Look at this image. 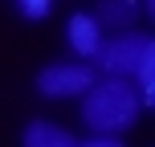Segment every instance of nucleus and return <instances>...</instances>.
<instances>
[{"instance_id":"f257e3e1","label":"nucleus","mask_w":155,"mask_h":147,"mask_svg":"<svg viewBox=\"0 0 155 147\" xmlns=\"http://www.w3.org/2000/svg\"><path fill=\"white\" fill-rule=\"evenodd\" d=\"M78 119L90 135H118L123 139L135 123L143 119V98L127 78H102L78 98Z\"/></svg>"},{"instance_id":"f03ea898","label":"nucleus","mask_w":155,"mask_h":147,"mask_svg":"<svg viewBox=\"0 0 155 147\" xmlns=\"http://www.w3.org/2000/svg\"><path fill=\"white\" fill-rule=\"evenodd\" d=\"M155 57V37L143 29H127V33H114V37L102 41V53L94 62V70L102 78H127L131 82L139 74V65H147Z\"/></svg>"},{"instance_id":"7ed1b4c3","label":"nucleus","mask_w":155,"mask_h":147,"mask_svg":"<svg viewBox=\"0 0 155 147\" xmlns=\"http://www.w3.org/2000/svg\"><path fill=\"white\" fill-rule=\"evenodd\" d=\"M98 82V70L90 62H78V57H61V62H45L33 78L37 94L45 102H78L90 86Z\"/></svg>"},{"instance_id":"20e7f679","label":"nucleus","mask_w":155,"mask_h":147,"mask_svg":"<svg viewBox=\"0 0 155 147\" xmlns=\"http://www.w3.org/2000/svg\"><path fill=\"white\" fill-rule=\"evenodd\" d=\"M102 41H106V33H102V25L94 21L90 8H74L70 16H65V49L78 57V62H98L102 53Z\"/></svg>"},{"instance_id":"39448f33","label":"nucleus","mask_w":155,"mask_h":147,"mask_svg":"<svg viewBox=\"0 0 155 147\" xmlns=\"http://www.w3.org/2000/svg\"><path fill=\"white\" fill-rule=\"evenodd\" d=\"M90 12H94V21L102 25V33H106V37L127 33V29H139V21H143L139 0H98Z\"/></svg>"},{"instance_id":"423d86ee","label":"nucleus","mask_w":155,"mask_h":147,"mask_svg":"<svg viewBox=\"0 0 155 147\" xmlns=\"http://www.w3.org/2000/svg\"><path fill=\"white\" fill-rule=\"evenodd\" d=\"M21 147H78V135L53 119H33L21 131Z\"/></svg>"},{"instance_id":"0eeeda50","label":"nucleus","mask_w":155,"mask_h":147,"mask_svg":"<svg viewBox=\"0 0 155 147\" xmlns=\"http://www.w3.org/2000/svg\"><path fill=\"white\" fill-rule=\"evenodd\" d=\"M12 8H16L21 21L41 25V21H49V12H53V0H12Z\"/></svg>"},{"instance_id":"6e6552de","label":"nucleus","mask_w":155,"mask_h":147,"mask_svg":"<svg viewBox=\"0 0 155 147\" xmlns=\"http://www.w3.org/2000/svg\"><path fill=\"white\" fill-rule=\"evenodd\" d=\"M78 147H127L118 135H90V139H78Z\"/></svg>"}]
</instances>
